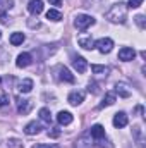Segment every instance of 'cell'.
Returning a JSON list of instances; mask_svg holds the SVG:
<instances>
[{
  "mask_svg": "<svg viewBox=\"0 0 146 148\" xmlns=\"http://www.w3.org/2000/svg\"><path fill=\"white\" fill-rule=\"evenodd\" d=\"M105 19H108L110 23H120L124 24L126 19H127V5L119 2V3H113L108 10L105 12Z\"/></svg>",
  "mask_w": 146,
  "mask_h": 148,
  "instance_id": "cell-1",
  "label": "cell"
},
{
  "mask_svg": "<svg viewBox=\"0 0 146 148\" xmlns=\"http://www.w3.org/2000/svg\"><path fill=\"white\" fill-rule=\"evenodd\" d=\"M96 23V19L93 17V16H88V14H77L76 16V19H74V26L77 28V29H88L89 26H93Z\"/></svg>",
  "mask_w": 146,
  "mask_h": 148,
  "instance_id": "cell-2",
  "label": "cell"
},
{
  "mask_svg": "<svg viewBox=\"0 0 146 148\" xmlns=\"http://www.w3.org/2000/svg\"><path fill=\"white\" fill-rule=\"evenodd\" d=\"M95 47L102 52V53H108L113 48V40L112 38H100L98 41H95Z\"/></svg>",
  "mask_w": 146,
  "mask_h": 148,
  "instance_id": "cell-3",
  "label": "cell"
},
{
  "mask_svg": "<svg viewBox=\"0 0 146 148\" xmlns=\"http://www.w3.org/2000/svg\"><path fill=\"white\" fill-rule=\"evenodd\" d=\"M33 109V100H28V98H21V97H17V112L19 114H23V115H26V114H29Z\"/></svg>",
  "mask_w": 146,
  "mask_h": 148,
  "instance_id": "cell-4",
  "label": "cell"
},
{
  "mask_svg": "<svg viewBox=\"0 0 146 148\" xmlns=\"http://www.w3.org/2000/svg\"><path fill=\"white\" fill-rule=\"evenodd\" d=\"M72 66L79 74H84L86 69H88V60H86L84 57H81V55H74L72 57Z\"/></svg>",
  "mask_w": 146,
  "mask_h": 148,
  "instance_id": "cell-5",
  "label": "cell"
},
{
  "mask_svg": "<svg viewBox=\"0 0 146 148\" xmlns=\"http://www.w3.org/2000/svg\"><path fill=\"white\" fill-rule=\"evenodd\" d=\"M76 148H93V138L89 136V133L86 134H81L77 140H76Z\"/></svg>",
  "mask_w": 146,
  "mask_h": 148,
  "instance_id": "cell-6",
  "label": "cell"
},
{
  "mask_svg": "<svg viewBox=\"0 0 146 148\" xmlns=\"http://www.w3.org/2000/svg\"><path fill=\"white\" fill-rule=\"evenodd\" d=\"M134 57H136V50L131 48V47H124V48L119 50V59L124 60V62H129V60H132Z\"/></svg>",
  "mask_w": 146,
  "mask_h": 148,
  "instance_id": "cell-7",
  "label": "cell"
},
{
  "mask_svg": "<svg viewBox=\"0 0 146 148\" xmlns=\"http://www.w3.org/2000/svg\"><path fill=\"white\" fill-rule=\"evenodd\" d=\"M67 102H69L71 105H74V107L81 105V103L84 102V91H71L69 97H67Z\"/></svg>",
  "mask_w": 146,
  "mask_h": 148,
  "instance_id": "cell-8",
  "label": "cell"
},
{
  "mask_svg": "<svg viewBox=\"0 0 146 148\" xmlns=\"http://www.w3.org/2000/svg\"><path fill=\"white\" fill-rule=\"evenodd\" d=\"M72 121H74V117H72V114H71V112L60 110L59 114H57V122H59L60 126H69Z\"/></svg>",
  "mask_w": 146,
  "mask_h": 148,
  "instance_id": "cell-9",
  "label": "cell"
},
{
  "mask_svg": "<svg viewBox=\"0 0 146 148\" xmlns=\"http://www.w3.org/2000/svg\"><path fill=\"white\" fill-rule=\"evenodd\" d=\"M57 73H59V79H62V81H65V83H74V81H76L74 76L71 74V71H69L67 67H64V66H59V67H57Z\"/></svg>",
  "mask_w": 146,
  "mask_h": 148,
  "instance_id": "cell-10",
  "label": "cell"
},
{
  "mask_svg": "<svg viewBox=\"0 0 146 148\" xmlns=\"http://www.w3.org/2000/svg\"><path fill=\"white\" fill-rule=\"evenodd\" d=\"M127 122H129V119H127V115H126V112H117L115 114V117H113V126L115 127H126L127 126Z\"/></svg>",
  "mask_w": 146,
  "mask_h": 148,
  "instance_id": "cell-11",
  "label": "cell"
},
{
  "mask_svg": "<svg viewBox=\"0 0 146 148\" xmlns=\"http://www.w3.org/2000/svg\"><path fill=\"white\" fill-rule=\"evenodd\" d=\"M89 136L95 138V140H102V138L105 136V127H103L102 124H95V126H91V129H89Z\"/></svg>",
  "mask_w": 146,
  "mask_h": 148,
  "instance_id": "cell-12",
  "label": "cell"
},
{
  "mask_svg": "<svg viewBox=\"0 0 146 148\" xmlns=\"http://www.w3.org/2000/svg\"><path fill=\"white\" fill-rule=\"evenodd\" d=\"M28 10H29L33 16L41 14V12H43V2H41V0H31V2L28 3Z\"/></svg>",
  "mask_w": 146,
  "mask_h": 148,
  "instance_id": "cell-13",
  "label": "cell"
},
{
  "mask_svg": "<svg viewBox=\"0 0 146 148\" xmlns=\"http://www.w3.org/2000/svg\"><path fill=\"white\" fill-rule=\"evenodd\" d=\"M31 53H28V52H24V53H21L19 57H17V60H16V66L17 67H28L29 64H31Z\"/></svg>",
  "mask_w": 146,
  "mask_h": 148,
  "instance_id": "cell-14",
  "label": "cell"
},
{
  "mask_svg": "<svg viewBox=\"0 0 146 148\" xmlns=\"http://www.w3.org/2000/svg\"><path fill=\"white\" fill-rule=\"evenodd\" d=\"M41 129H43V127H41V124H38L36 121H33V122L26 124V127H24V133H26V134H29V136H33V134H38Z\"/></svg>",
  "mask_w": 146,
  "mask_h": 148,
  "instance_id": "cell-15",
  "label": "cell"
},
{
  "mask_svg": "<svg viewBox=\"0 0 146 148\" xmlns=\"http://www.w3.org/2000/svg\"><path fill=\"white\" fill-rule=\"evenodd\" d=\"M77 43H79V47H83V48H86V50L95 48V41H93L91 36H79L77 38Z\"/></svg>",
  "mask_w": 146,
  "mask_h": 148,
  "instance_id": "cell-16",
  "label": "cell"
},
{
  "mask_svg": "<svg viewBox=\"0 0 146 148\" xmlns=\"http://www.w3.org/2000/svg\"><path fill=\"white\" fill-rule=\"evenodd\" d=\"M33 90V79H23L19 83V91L21 93H29Z\"/></svg>",
  "mask_w": 146,
  "mask_h": 148,
  "instance_id": "cell-17",
  "label": "cell"
},
{
  "mask_svg": "<svg viewBox=\"0 0 146 148\" xmlns=\"http://www.w3.org/2000/svg\"><path fill=\"white\" fill-rule=\"evenodd\" d=\"M115 100H117L115 93H107V95H105V98H103V102L100 103V109H105V107L113 105V103H115Z\"/></svg>",
  "mask_w": 146,
  "mask_h": 148,
  "instance_id": "cell-18",
  "label": "cell"
},
{
  "mask_svg": "<svg viewBox=\"0 0 146 148\" xmlns=\"http://www.w3.org/2000/svg\"><path fill=\"white\" fill-rule=\"evenodd\" d=\"M24 40H26V36H24V33H19V31H16V33H12V35H10V43H12L14 47L21 45V43H23Z\"/></svg>",
  "mask_w": 146,
  "mask_h": 148,
  "instance_id": "cell-19",
  "label": "cell"
},
{
  "mask_svg": "<svg viewBox=\"0 0 146 148\" xmlns=\"http://www.w3.org/2000/svg\"><path fill=\"white\" fill-rule=\"evenodd\" d=\"M46 19H50V21H60L62 19V12L57 10V9H50L46 12Z\"/></svg>",
  "mask_w": 146,
  "mask_h": 148,
  "instance_id": "cell-20",
  "label": "cell"
},
{
  "mask_svg": "<svg viewBox=\"0 0 146 148\" xmlns=\"http://www.w3.org/2000/svg\"><path fill=\"white\" fill-rule=\"evenodd\" d=\"M132 133H134V136H136V143H138V147L143 148L145 147V140H143V134H141V127L136 126V127L132 129Z\"/></svg>",
  "mask_w": 146,
  "mask_h": 148,
  "instance_id": "cell-21",
  "label": "cell"
},
{
  "mask_svg": "<svg viewBox=\"0 0 146 148\" xmlns=\"http://www.w3.org/2000/svg\"><path fill=\"white\" fill-rule=\"evenodd\" d=\"M38 114H40V119H41V121H45V122H52V114H50L48 109L43 107V109H40Z\"/></svg>",
  "mask_w": 146,
  "mask_h": 148,
  "instance_id": "cell-22",
  "label": "cell"
},
{
  "mask_svg": "<svg viewBox=\"0 0 146 148\" xmlns=\"http://www.w3.org/2000/svg\"><path fill=\"white\" fill-rule=\"evenodd\" d=\"M115 90H117V93H119L122 98H127V97L131 95V91L127 90V86H126V84H117V88H115Z\"/></svg>",
  "mask_w": 146,
  "mask_h": 148,
  "instance_id": "cell-23",
  "label": "cell"
},
{
  "mask_svg": "<svg viewBox=\"0 0 146 148\" xmlns=\"http://www.w3.org/2000/svg\"><path fill=\"white\" fill-rule=\"evenodd\" d=\"M91 71L95 74H107L110 69L107 66H96V64H93V66H91Z\"/></svg>",
  "mask_w": 146,
  "mask_h": 148,
  "instance_id": "cell-24",
  "label": "cell"
},
{
  "mask_svg": "<svg viewBox=\"0 0 146 148\" xmlns=\"http://www.w3.org/2000/svg\"><path fill=\"white\" fill-rule=\"evenodd\" d=\"M141 3H143V0H129V2H127V7H129V9H138Z\"/></svg>",
  "mask_w": 146,
  "mask_h": 148,
  "instance_id": "cell-25",
  "label": "cell"
},
{
  "mask_svg": "<svg viewBox=\"0 0 146 148\" xmlns=\"http://www.w3.org/2000/svg\"><path fill=\"white\" fill-rule=\"evenodd\" d=\"M136 23H138V26L141 28V29H145V16H136Z\"/></svg>",
  "mask_w": 146,
  "mask_h": 148,
  "instance_id": "cell-26",
  "label": "cell"
},
{
  "mask_svg": "<svg viewBox=\"0 0 146 148\" xmlns=\"http://www.w3.org/2000/svg\"><path fill=\"white\" fill-rule=\"evenodd\" d=\"M7 103H9V97L0 91V107H3V105H7Z\"/></svg>",
  "mask_w": 146,
  "mask_h": 148,
  "instance_id": "cell-27",
  "label": "cell"
},
{
  "mask_svg": "<svg viewBox=\"0 0 146 148\" xmlns=\"http://www.w3.org/2000/svg\"><path fill=\"white\" fill-rule=\"evenodd\" d=\"M33 148H59V145H45V143H38Z\"/></svg>",
  "mask_w": 146,
  "mask_h": 148,
  "instance_id": "cell-28",
  "label": "cell"
},
{
  "mask_svg": "<svg viewBox=\"0 0 146 148\" xmlns=\"http://www.w3.org/2000/svg\"><path fill=\"white\" fill-rule=\"evenodd\" d=\"M59 134H60V131L57 127H52V131H48V136H52V138H57Z\"/></svg>",
  "mask_w": 146,
  "mask_h": 148,
  "instance_id": "cell-29",
  "label": "cell"
},
{
  "mask_svg": "<svg viewBox=\"0 0 146 148\" xmlns=\"http://www.w3.org/2000/svg\"><path fill=\"white\" fill-rule=\"evenodd\" d=\"M0 23L7 24V14H5V10H0Z\"/></svg>",
  "mask_w": 146,
  "mask_h": 148,
  "instance_id": "cell-30",
  "label": "cell"
},
{
  "mask_svg": "<svg viewBox=\"0 0 146 148\" xmlns=\"http://www.w3.org/2000/svg\"><path fill=\"white\" fill-rule=\"evenodd\" d=\"M88 90H89V91H93V93H98V88H96V84H95V83H93V84L89 83V88H88Z\"/></svg>",
  "mask_w": 146,
  "mask_h": 148,
  "instance_id": "cell-31",
  "label": "cell"
},
{
  "mask_svg": "<svg viewBox=\"0 0 146 148\" xmlns=\"http://www.w3.org/2000/svg\"><path fill=\"white\" fill-rule=\"evenodd\" d=\"M28 24H29V28H40V21H36V23L35 21H29Z\"/></svg>",
  "mask_w": 146,
  "mask_h": 148,
  "instance_id": "cell-32",
  "label": "cell"
},
{
  "mask_svg": "<svg viewBox=\"0 0 146 148\" xmlns=\"http://www.w3.org/2000/svg\"><path fill=\"white\" fill-rule=\"evenodd\" d=\"M98 0H84V7H91V3H96Z\"/></svg>",
  "mask_w": 146,
  "mask_h": 148,
  "instance_id": "cell-33",
  "label": "cell"
},
{
  "mask_svg": "<svg viewBox=\"0 0 146 148\" xmlns=\"http://www.w3.org/2000/svg\"><path fill=\"white\" fill-rule=\"evenodd\" d=\"M48 2H50L52 5H57V7H59V5L62 3V0H48Z\"/></svg>",
  "mask_w": 146,
  "mask_h": 148,
  "instance_id": "cell-34",
  "label": "cell"
},
{
  "mask_svg": "<svg viewBox=\"0 0 146 148\" xmlns=\"http://www.w3.org/2000/svg\"><path fill=\"white\" fill-rule=\"evenodd\" d=\"M0 38H2V33H0Z\"/></svg>",
  "mask_w": 146,
  "mask_h": 148,
  "instance_id": "cell-35",
  "label": "cell"
},
{
  "mask_svg": "<svg viewBox=\"0 0 146 148\" xmlns=\"http://www.w3.org/2000/svg\"><path fill=\"white\" fill-rule=\"evenodd\" d=\"M0 83H2V79H0Z\"/></svg>",
  "mask_w": 146,
  "mask_h": 148,
  "instance_id": "cell-36",
  "label": "cell"
}]
</instances>
